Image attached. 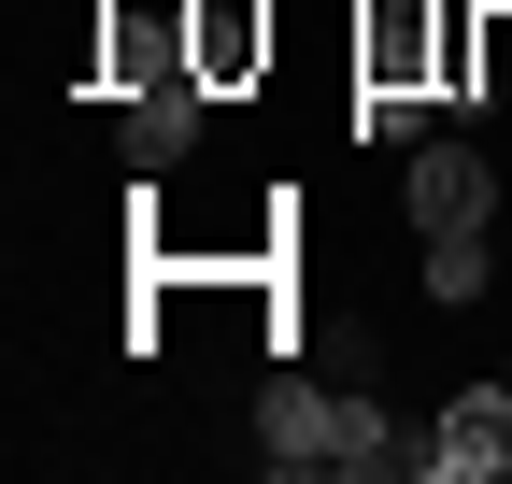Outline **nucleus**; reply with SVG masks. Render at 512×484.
<instances>
[{
	"label": "nucleus",
	"mask_w": 512,
	"mask_h": 484,
	"mask_svg": "<svg viewBox=\"0 0 512 484\" xmlns=\"http://www.w3.org/2000/svg\"><path fill=\"white\" fill-rule=\"evenodd\" d=\"M256 470H285V484L342 470V399L299 385V371H271V385H256Z\"/></svg>",
	"instance_id": "f257e3e1"
},
{
	"label": "nucleus",
	"mask_w": 512,
	"mask_h": 484,
	"mask_svg": "<svg viewBox=\"0 0 512 484\" xmlns=\"http://www.w3.org/2000/svg\"><path fill=\"white\" fill-rule=\"evenodd\" d=\"M399 200H413V228H484L498 171H484V143H399Z\"/></svg>",
	"instance_id": "f03ea898"
},
{
	"label": "nucleus",
	"mask_w": 512,
	"mask_h": 484,
	"mask_svg": "<svg viewBox=\"0 0 512 484\" xmlns=\"http://www.w3.org/2000/svg\"><path fill=\"white\" fill-rule=\"evenodd\" d=\"M427 470H441V484H498V470H512V371H498V385H470V399H441Z\"/></svg>",
	"instance_id": "7ed1b4c3"
},
{
	"label": "nucleus",
	"mask_w": 512,
	"mask_h": 484,
	"mask_svg": "<svg viewBox=\"0 0 512 484\" xmlns=\"http://www.w3.org/2000/svg\"><path fill=\"white\" fill-rule=\"evenodd\" d=\"M200 143V72H185V57H157V72H128V157H185Z\"/></svg>",
	"instance_id": "20e7f679"
},
{
	"label": "nucleus",
	"mask_w": 512,
	"mask_h": 484,
	"mask_svg": "<svg viewBox=\"0 0 512 484\" xmlns=\"http://www.w3.org/2000/svg\"><path fill=\"white\" fill-rule=\"evenodd\" d=\"M185 72H200V86L271 72V15H256V0H200V15H185Z\"/></svg>",
	"instance_id": "39448f33"
},
{
	"label": "nucleus",
	"mask_w": 512,
	"mask_h": 484,
	"mask_svg": "<svg viewBox=\"0 0 512 484\" xmlns=\"http://www.w3.org/2000/svg\"><path fill=\"white\" fill-rule=\"evenodd\" d=\"M413 72H441V15H370L356 86H413Z\"/></svg>",
	"instance_id": "423d86ee"
},
{
	"label": "nucleus",
	"mask_w": 512,
	"mask_h": 484,
	"mask_svg": "<svg viewBox=\"0 0 512 484\" xmlns=\"http://www.w3.org/2000/svg\"><path fill=\"white\" fill-rule=\"evenodd\" d=\"M342 470H356V484H384V470H427V442H413L384 399H342Z\"/></svg>",
	"instance_id": "0eeeda50"
},
{
	"label": "nucleus",
	"mask_w": 512,
	"mask_h": 484,
	"mask_svg": "<svg viewBox=\"0 0 512 484\" xmlns=\"http://www.w3.org/2000/svg\"><path fill=\"white\" fill-rule=\"evenodd\" d=\"M427 299H484V228H427Z\"/></svg>",
	"instance_id": "6e6552de"
},
{
	"label": "nucleus",
	"mask_w": 512,
	"mask_h": 484,
	"mask_svg": "<svg viewBox=\"0 0 512 484\" xmlns=\"http://www.w3.org/2000/svg\"><path fill=\"white\" fill-rule=\"evenodd\" d=\"M356 129H370V143H427V100H413V86H356Z\"/></svg>",
	"instance_id": "1a4fd4ad"
},
{
	"label": "nucleus",
	"mask_w": 512,
	"mask_h": 484,
	"mask_svg": "<svg viewBox=\"0 0 512 484\" xmlns=\"http://www.w3.org/2000/svg\"><path fill=\"white\" fill-rule=\"evenodd\" d=\"M470 100H512V15H470Z\"/></svg>",
	"instance_id": "9d476101"
}]
</instances>
